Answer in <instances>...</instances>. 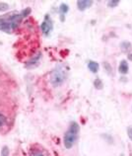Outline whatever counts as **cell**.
<instances>
[{
    "label": "cell",
    "mask_w": 132,
    "mask_h": 156,
    "mask_svg": "<svg viewBox=\"0 0 132 156\" xmlns=\"http://www.w3.org/2000/svg\"><path fill=\"white\" fill-rule=\"evenodd\" d=\"M88 68L90 69L91 72L96 73L99 70V64L96 62V61H90L88 63Z\"/></svg>",
    "instance_id": "obj_8"
},
{
    "label": "cell",
    "mask_w": 132,
    "mask_h": 156,
    "mask_svg": "<svg viewBox=\"0 0 132 156\" xmlns=\"http://www.w3.org/2000/svg\"><path fill=\"white\" fill-rule=\"evenodd\" d=\"M94 85H95V87H96L97 89H102V82L100 79H96V80H95Z\"/></svg>",
    "instance_id": "obj_10"
},
{
    "label": "cell",
    "mask_w": 132,
    "mask_h": 156,
    "mask_svg": "<svg viewBox=\"0 0 132 156\" xmlns=\"http://www.w3.org/2000/svg\"><path fill=\"white\" fill-rule=\"evenodd\" d=\"M52 28H53V24H52L51 19L49 18L48 15H45L43 22L42 24V26H40L42 32L43 33L45 36H48L49 34H50V32L52 31Z\"/></svg>",
    "instance_id": "obj_3"
},
{
    "label": "cell",
    "mask_w": 132,
    "mask_h": 156,
    "mask_svg": "<svg viewBox=\"0 0 132 156\" xmlns=\"http://www.w3.org/2000/svg\"><path fill=\"white\" fill-rule=\"evenodd\" d=\"M93 5V1L90 0H79L77 1V7L80 11H84Z\"/></svg>",
    "instance_id": "obj_5"
},
{
    "label": "cell",
    "mask_w": 132,
    "mask_h": 156,
    "mask_svg": "<svg viewBox=\"0 0 132 156\" xmlns=\"http://www.w3.org/2000/svg\"><path fill=\"white\" fill-rule=\"evenodd\" d=\"M1 156H9V148L7 146H4L1 151Z\"/></svg>",
    "instance_id": "obj_11"
},
{
    "label": "cell",
    "mask_w": 132,
    "mask_h": 156,
    "mask_svg": "<svg viewBox=\"0 0 132 156\" xmlns=\"http://www.w3.org/2000/svg\"><path fill=\"white\" fill-rule=\"evenodd\" d=\"M66 79V69L63 65H58L50 74V83L53 86H59Z\"/></svg>",
    "instance_id": "obj_2"
},
{
    "label": "cell",
    "mask_w": 132,
    "mask_h": 156,
    "mask_svg": "<svg viewBox=\"0 0 132 156\" xmlns=\"http://www.w3.org/2000/svg\"><path fill=\"white\" fill-rule=\"evenodd\" d=\"M32 156H44L42 152H39V151H36V152H34L32 154Z\"/></svg>",
    "instance_id": "obj_17"
},
{
    "label": "cell",
    "mask_w": 132,
    "mask_h": 156,
    "mask_svg": "<svg viewBox=\"0 0 132 156\" xmlns=\"http://www.w3.org/2000/svg\"><path fill=\"white\" fill-rule=\"evenodd\" d=\"M9 9V5L7 3H0V11H6Z\"/></svg>",
    "instance_id": "obj_12"
},
{
    "label": "cell",
    "mask_w": 132,
    "mask_h": 156,
    "mask_svg": "<svg viewBox=\"0 0 132 156\" xmlns=\"http://www.w3.org/2000/svg\"><path fill=\"white\" fill-rule=\"evenodd\" d=\"M127 135H128V137L132 140V126H129V128L127 129Z\"/></svg>",
    "instance_id": "obj_16"
},
{
    "label": "cell",
    "mask_w": 132,
    "mask_h": 156,
    "mask_svg": "<svg viewBox=\"0 0 132 156\" xmlns=\"http://www.w3.org/2000/svg\"><path fill=\"white\" fill-rule=\"evenodd\" d=\"M119 4V1L118 0H114V1H109L108 2V5L109 6V7H115L116 5H118Z\"/></svg>",
    "instance_id": "obj_14"
},
{
    "label": "cell",
    "mask_w": 132,
    "mask_h": 156,
    "mask_svg": "<svg viewBox=\"0 0 132 156\" xmlns=\"http://www.w3.org/2000/svg\"><path fill=\"white\" fill-rule=\"evenodd\" d=\"M104 66H105V68L106 67V71H108L110 74V73H111V66H110V65L108 62H104Z\"/></svg>",
    "instance_id": "obj_15"
},
{
    "label": "cell",
    "mask_w": 132,
    "mask_h": 156,
    "mask_svg": "<svg viewBox=\"0 0 132 156\" xmlns=\"http://www.w3.org/2000/svg\"><path fill=\"white\" fill-rule=\"evenodd\" d=\"M69 10V7L67 4H65V3H62L61 5L59 6V13H60V17H61V20H64V16L66 15V13L68 12Z\"/></svg>",
    "instance_id": "obj_6"
},
{
    "label": "cell",
    "mask_w": 132,
    "mask_h": 156,
    "mask_svg": "<svg viewBox=\"0 0 132 156\" xmlns=\"http://www.w3.org/2000/svg\"><path fill=\"white\" fill-rule=\"evenodd\" d=\"M79 130H80L79 125H78L77 122H71V125H70L69 129L65 133L64 138H63L64 145L66 148L69 149L74 145V143H75L76 139L78 137V134H79Z\"/></svg>",
    "instance_id": "obj_1"
},
{
    "label": "cell",
    "mask_w": 132,
    "mask_h": 156,
    "mask_svg": "<svg viewBox=\"0 0 132 156\" xmlns=\"http://www.w3.org/2000/svg\"><path fill=\"white\" fill-rule=\"evenodd\" d=\"M118 70L121 74H125V73L128 72V64H127V61L126 60H122L120 64H119V67H118Z\"/></svg>",
    "instance_id": "obj_7"
},
{
    "label": "cell",
    "mask_w": 132,
    "mask_h": 156,
    "mask_svg": "<svg viewBox=\"0 0 132 156\" xmlns=\"http://www.w3.org/2000/svg\"><path fill=\"white\" fill-rule=\"evenodd\" d=\"M7 124V119L2 114H0V128H3Z\"/></svg>",
    "instance_id": "obj_9"
},
{
    "label": "cell",
    "mask_w": 132,
    "mask_h": 156,
    "mask_svg": "<svg viewBox=\"0 0 132 156\" xmlns=\"http://www.w3.org/2000/svg\"><path fill=\"white\" fill-rule=\"evenodd\" d=\"M30 13H31V8H26V9H24L21 12V14L23 15V17H26V16H28Z\"/></svg>",
    "instance_id": "obj_13"
},
{
    "label": "cell",
    "mask_w": 132,
    "mask_h": 156,
    "mask_svg": "<svg viewBox=\"0 0 132 156\" xmlns=\"http://www.w3.org/2000/svg\"><path fill=\"white\" fill-rule=\"evenodd\" d=\"M40 58H42V53H40V52H38L36 55H35L34 56H33L30 60L27 61L26 67H28V68H33V67L36 66V65L39 64Z\"/></svg>",
    "instance_id": "obj_4"
}]
</instances>
